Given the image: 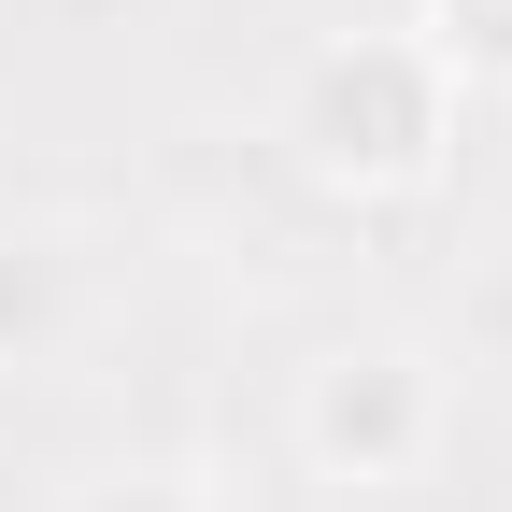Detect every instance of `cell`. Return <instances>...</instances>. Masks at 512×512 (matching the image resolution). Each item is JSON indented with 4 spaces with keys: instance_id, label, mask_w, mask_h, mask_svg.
I'll list each match as a JSON object with an SVG mask.
<instances>
[{
    "instance_id": "6da1fadb",
    "label": "cell",
    "mask_w": 512,
    "mask_h": 512,
    "mask_svg": "<svg viewBox=\"0 0 512 512\" xmlns=\"http://www.w3.org/2000/svg\"><path fill=\"white\" fill-rule=\"evenodd\" d=\"M456 72L413 43V29H328L299 57V72L271 86V143L299 185H328V200H413V185H441V157H456Z\"/></svg>"
},
{
    "instance_id": "7a4b0ae2",
    "label": "cell",
    "mask_w": 512,
    "mask_h": 512,
    "mask_svg": "<svg viewBox=\"0 0 512 512\" xmlns=\"http://www.w3.org/2000/svg\"><path fill=\"white\" fill-rule=\"evenodd\" d=\"M441 427H456V384H441V356L399 342V328L328 342L285 384V441H299L313 484H413L441 456Z\"/></svg>"
},
{
    "instance_id": "3957f363",
    "label": "cell",
    "mask_w": 512,
    "mask_h": 512,
    "mask_svg": "<svg viewBox=\"0 0 512 512\" xmlns=\"http://www.w3.org/2000/svg\"><path fill=\"white\" fill-rule=\"evenodd\" d=\"M456 86H512V0H427V29H413Z\"/></svg>"
},
{
    "instance_id": "277c9868",
    "label": "cell",
    "mask_w": 512,
    "mask_h": 512,
    "mask_svg": "<svg viewBox=\"0 0 512 512\" xmlns=\"http://www.w3.org/2000/svg\"><path fill=\"white\" fill-rule=\"evenodd\" d=\"M57 512H228V498H214L200 470H86Z\"/></svg>"
},
{
    "instance_id": "5b68a950",
    "label": "cell",
    "mask_w": 512,
    "mask_h": 512,
    "mask_svg": "<svg viewBox=\"0 0 512 512\" xmlns=\"http://www.w3.org/2000/svg\"><path fill=\"white\" fill-rule=\"evenodd\" d=\"M498 100H512V86H498Z\"/></svg>"
}]
</instances>
